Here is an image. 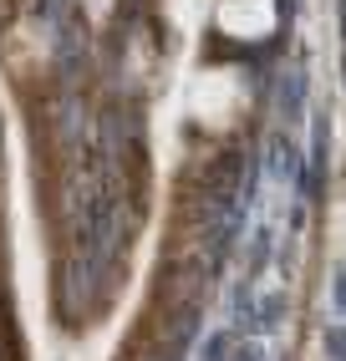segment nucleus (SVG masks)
Returning a JSON list of instances; mask_svg holds the SVG:
<instances>
[{
  "label": "nucleus",
  "mask_w": 346,
  "mask_h": 361,
  "mask_svg": "<svg viewBox=\"0 0 346 361\" xmlns=\"http://www.w3.org/2000/svg\"><path fill=\"white\" fill-rule=\"evenodd\" d=\"M214 26L239 46H260L280 26V0H214Z\"/></svg>",
  "instance_id": "nucleus-2"
},
{
  "label": "nucleus",
  "mask_w": 346,
  "mask_h": 361,
  "mask_svg": "<svg viewBox=\"0 0 346 361\" xmlns=\"http://www.w3.org/2000/svg\"><path fill=\"white\" fill-rule=\"evenodd\" d=\"M250 102H255L250 71L234 66V61H209L184 87V107L204 133H234L250 117Z\"/></svg>",
  "instance_id": "nucleus-1"
}]
</instances>
